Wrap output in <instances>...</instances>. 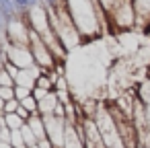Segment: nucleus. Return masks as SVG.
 Segmentation results:
<instances>
[{"mask_svg": "<svg viewBox=\"0 0 150 148\" xmlns=\"http://www.w3.org/2000/svg\"><path fill=\"white\" fill-rule=\"evenodd\" d=\"M29 47L33 52V58H35V66L41 70V72H54L56 68V58L54 54L47 50V45L43 43V39L31 31V41H29Z\"/></svg>", "mask_w": 150, "mask_h": 148, "instance_id": "nucleus-3", "label": "nucleus"}, {"mask_svg": "<svg viewBox=\"0 0 150 148\" xmlns=\"http://www.w3.org/2000/svg\"><path fill=\"white\" fill-rule=\"evenodd\" d=\"M19 107H21V101H19V99L6 101V105H4V113H17V111H19Z\"/></svg>", "mask_w": 150, "mask_h": 148, "instance_id": "nucleus-17", "label": "nucleus"}, {"mask_svg": "<svg viewBox=\"0 0 150 148\" xmlns=\"http://www.w3.org/2000/svg\"><path fill=\"white\" fill-rule=\"evenodd\" d=\"M80 127H82V136H84V148H107L95 119L84 117L80 121Z\"/></svg>", "mask_w": 150, "mask_h": 148, "instance_id": "nucleus-6", "label": "nucleus"}, {"mask_svg": "<svg viewBox=\"0 0 150 148\" xmlns=\"http://www.w3.org/2000/svg\"><path fill=\"white\" fill-rule=\"evenodd\" d=\"M66 6L78 33L82 35V45L101 37L107 15L101 11L97 0H66Z\"/></svg>", "mask_w": 150, "mask_h": 148, "instance_id": "nucleus-1", "label": "nucleus"}, {"mask_svg": "<svg viewBox=\"0 0 150 148\" xmlns=\"http://www.w3.org/2000/svg\"><path fill=\"white\" fill-rule=\"evenodd\" d=\"M4 105H6V101L0 97V113H4Z\"/></svg>", "mask_w": 150, "mask_h": 148, "instance_id": "nucleus-25", "label": "nucleus"}, {"mask_svg": "<svg viewBox=\"0 0 150 148\" xmlns=\"http://www.w3.org/2000/svg\"><path fill=\"white\" fill-rule=\"evenodd\" d=\"M41 74V70L35 66V68H29V70H21L19 78L15 80L17 86H25L29 91H35V82H37V76Z\"/></svg>", "mask_w": 150, "mask_h": 148, "instance_id": "nucleus-8", "label": "nucleus"}, {"mask_svg": "<svg viewBox=\"0 0 150 148\" xmlns=\"http://www.w3.org/2000/svg\"><path fill=\"white\" fill-rule=\"evenodd\" d=\"M41 117L45 121V132H47V138L52 140V144L56 148H64L68 119L66 117H56V115H41Z\"/></svg>", "mask_w": 150, "mask_h": 148, "instance_id": "nucleus-5", "label": "nucleus"}, {"mask_svg": "<svg viewBox=\"0 0 150 148\" xmlns=\"http://www.w3.org/2000/svg\"><path fill=\"white\" fill-rule=\"evenodd\" d=\"M27 125H29V127H31V132L37 136V140L47 138V132H45V121H43V117H41L39 113L31 115V117H29V121H27Z\"/></svg>", "mask_w": 150, "mask_h": 148, "instance_id": "nucleus-10", "label": "nucleus"}, {"mask_svg": "<svg viewBox=\"0 0 150 148\" xmlns=\"http://www.w3.org/2000/svg\"><path fill=\"white\" fill-rule=\"evenodd\" d=\"M0 148H13V146H11V142H2V140H0Z\"/></svg>", "mask_w": 150, "mask_h": 148, "instance_id": "nucleus-26", "label": "nucleus"}, {"mask_svg": "<svg viewBox=\"0 0 150 148\" xmlns=\"http://www.w3.org/2000/svg\"><path fill=\"white\" fill-rule=\"evenodd\" d=\"M37 103H39V115H54L56 105L60 103V99H58L56 91H52V93H47L45 97H41Z\"/></svg>", "mask_w": 150, "mask_h": 148, "instance_id": "nucleus-9", "label": "nucleus"}, {"mask_svg": "<svg viewBox=\"0 0 150 148\" xmlns=\"http://www.w3.org/2000/svg\"><path fill=\"white\" fill-rule=\"evenodd\" d=\"M4 45L6 43H0V70L4 68Z\"/></svg>", "mask_w": 150, "mask_h": 148, "instance_id": "nucleus-23", "label": "nucleus"}, {"mask_svg": "<svg viewBox=\"0 0 150 148\" xmlns=\"http://www.w3.org/2000/svg\"><path fill=\"white\" fill-rule=\"evenodd\" d=\"M21 107H25L31 115H35V113H39V103H37V99H35V95H29L27 99H23L21 101Z\"/></svg>", "mask_w": 150, "mask_h": 148, "instance_id": "nucleus-14", "label": "nucleus"}, {"mask_svg": "<svg viewBox=\"0 0 150 148\" xmlns=\"http://www.w3.org/2000/svg\"><path fill=\"white\" fill-rule=\"evenodd\" d=\"M21 134H23V140H25V144H27V148H33V146H37L39 144V140H37V136L31 132V127L25 123L23 127H21Z\"/></svg>", "mask_w": 150, "mask_h": 148, "instance_id": "nucleus-13", "label": "nucleus"}, {"mask_svg": "<svg viewBox=\"0 0 150 148\" xmlns=\"http://www.w3.org/2000/svg\"><path fill=\"white\" fill-rule=\"evenodd\" d=\"M2 130H4V125H2V121H0V134H2Z\"/></svg>", "mask_w": 150, "mask_h": 148, "instance_id": "nucleus-27", "label": "nucleus"}, {"mask_svg": "<svg viewBox=\"0 0 150 148\" xmlns=\"http://www.w3.org/2000/svg\"><path fill=\"white\" fill-rule=\"evenodd\" d=\"M39 148H56L54 144H52V140L50 138H43V140H39V144H37Z\"/></svg>", "mask_w": 150, "mask_h": 148, "instance_id": "nucleus-21", "label": "nucleus"}, {"mask_svg": "<svg viewBox=\"0 0 150 148\" xmlns=\"http://www.w3.org/2000/svg\"><path fill=\"white\" fill-rule=\"evenodd\" d=\"M15 95H17L19 101H23V99H27L29 95H33V91H29V89H25V86H15Z\"/></svg>", "mask_w": 150, "mask_h": 148, "instance_id": "nucleus-20", "label": "nucleus"}, {"mask_svg": "<svg viewBox=\"0 0 150 148\" xmlns=\"http://www.w3.org/2000/svg\"><path fill=\"white\" fill-rule=\"evenodd\" d=\"M4 62H11L21 70L35 68V58H33V52H31L29 45H11V43H6L4 45Z\"/></svg>", "mask_w": 150, "mask_h": 148, "instance_id": "nucleus-4", "label": "nucleus"}, {"mask_svg": "<svg viewBox=\"0 0 150 148\" xmlns=\"http://www.w3.org/2000/svg\"><path fill=\"white\" fill-rule=\"evenodd\" d=\"M4 70H6L15 80H17V78H19V74H21V68H17V66H15V64H11V62H4Z\"/></svg>", "mask_w": 150, "mask_h": 148, "instance_id": "nucleus-19", "label": "nucleus"}, {"mask_svg": "<svg viewBox=\"0 0 150 148\" xmlns=\"http://www.w3.org/2000/svg\"><path fill=\"white\" fill-rule=\"evenodd\" d=\"M0 86H6V89H15L17 86V82H15V78L2 68L0 70Z\"/></svg>", "mask_w": 150, "mask_h": 148, "instance_id": "nucleus-15", "label": "nucleus"}, {"mask_svg": "<svg viewBox=\"0 0 150 148\" xmlns=\"http://www.w3.org/2000/svg\"><path fill=\"white\" fill-rule=\"evenodd\" d=\"M58 2H60V0H43V4H45L47 8H54V6H56Z\"/></svg>", "mask_w": 150, "mask_h": 148, "instance_id": "nucleus-24", "label": "nucleus"}, {"mask_svg": "<svg viewBox=\"0 0 150 148\" xmlns=\"http://www.w3.org/2000/svg\"><path fill=\"white\" fill-rule=\"evenodd\" d=\"M64 148H84V136L80 123L68 121L66 125V138H64Z\"/></svg>", "mask_w": 150, "mask_h": 148, "instance_id": "nucleus-7", "label": "nucleus"}, {"mask_svg": "<svg viewBox=\"0 0 150 148\" xmlns=\"http://www.w3.org/2000/svg\"><path fill=\"white\" fill-rule=\"evenodd\" d=\"M11 146H13V148H27V144H25V140H23L21 130L11 132Z\"/></svg>", "mask_w": 150, "mask_h": 148, "instance_id": "nucleus-16", "label": "nucleus"}, {"mask_svg": "<svg viewBox=\"0 0 150 148\" xmlns=\"http://www.w3.org/2000/svg\"><path fill=\"white\" fill-rule=\"evenodd\" d=\"M6 17L2 15V11H0V35H4V29H6Z\"/></svg>", "mask_w": 150, "mask_h": 148, "instance_id": "nucleus-22", "label": "nucleus"}, {"mask_svg": "<svg viewBox=\"0 0 150 148\" xmlns=\"http://www.w3.org/2000/svg\"><path fill=\"white\" fill-rule=\"evenodd\" d=\"M33 148H39V146H33Z\"/></svg>", "mask_w": 150, "mask_h": 148, "instance_id": "nucleus-28", "label": "nucleus"}, {"mask_svg": "<svg viewBox=\"0 0 150 148\" xmlns=\"http://www.w3.org/2000/svg\"><path fill=\"white\" fill-rule=\"evenodd\" d=\"M0 121H2V125L8 127L11 132H17V130H21V127L25 125V121H23L17 113H4V117L0 119Z\"/></svg>", "mask_w": 150, "mask_h": 148, "instance_id": "nucleus-12", "label": "nucleus"}, {"mask_svg": "<svg viewBox=\"0 0 150 148\" xmlns=\"http://www.w3.org/2000/svg\"><path fill=\"white\" fill-rule=\"evenodd\" d=\"M134 2V11L138 19H144L146 23L150 21V0H132Z\"/></svg>", "mask_w": 150, "mask_h": 148, "instance_id": "nucleus-11", "label": "nucleus"}, {"mask_svg": "<svg viewBox=\"0 0 150 148\" xmlns=\"http://www.w3.org/2000/svg\"><path fill=\"white\" fill-rule=\"evenodd\" d=\"M0 97H2L4 101H13V99H17L15 89H6V86H0Z\"/></svg>", "mask_w": 150, "mask_h": 148, "instance_id": "nucleus-18", "label": "nucleus"}, {"mask_svg": "<svg viewBox=\"0 0 150 148\" xmlns=\"http://www.w3.org/2000/svg\"><path fill=\"white\" fill-rule=\"evenodd\" d=\"M4 41L11 45H29L31 41V27L25 19V15H15L6 21L4 29Z\"/></svg>", "mask_w": 150, "mask_h": 148, "instance_id": "nucleus-2", "label": "nucleus"}]
</instances>
